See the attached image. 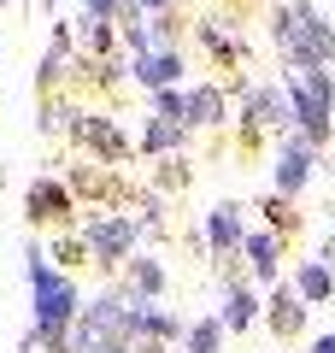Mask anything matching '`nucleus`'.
Masks as SVG:
<instances>
[{
  "label": "nucleus",
  "mask_w": 335,
  "mask_h": 353,
  "mask_svg": "<svg viewBox=\"0 0 335 353\" xmlns=\"http://www.w3.org/2000/svg\"><path fill=\"white\" fill-rule=\"evenodd\" d=\"M241 241H247V224H241V206L236 201H218L206 212V248L218 253V259H236Z\"/></svg>",
  "instance_id": "1a4fd4ad"
},
{
  "label": "nucleus",
  "mask_w": 335,
  "mask_h": 353,
  "mask_svg": "<svg viewBox=\"0 0 335 353\" xmlns=\"http://www.w3.org/2000/svg\"><path fill=\"white\" fill-rule=\"evenodd\" d=\"M294 294H300V301H329V294H335L329 265H323V259H306V265L294 271Z\"/></svg>",
  "instance_id": "6ab92c4d"
},
{
  "label": "nucleus",
  "mask_w": 335,
  "mask_h": 353,
  "mask_svg": "<svg viewBox=\"0 0 335 353\" xmlns=\"http://www.w3.org/2000/svg\"><path fill=\"white\" fill-rule=\"evenodd\" d=\"M153 118L188 130V88H159V94H153Z\"/></svg>",
  "instance_id": "5701e85b"
},
{
  "label": "nucleus",
  "mask_w": 335,
  "mask_h": 353,
  "mask_svg": "<svg viewBox=\"0 0 335 353\" xmlns=\"http://www.w3.org/2000/svg\"><path fill=\"white\" fill-rule=\"evenodd\" d=\"M312 353H335V336H318V341H312Z\"/></svg>",
  "instance_id": "c85d7f7f"
},
{
  "label": "nucleus",
  "mask_w": 335,
  "mask_h": 353,
  "mask_svg": "<svg viewBox=\"0 0 335 353\" xmlns=\"http://www.w3.org/2000/svg\"><path fill=\"white\" fill-rule=\"evenodd\" d=\"M130 77H136L148 94H159V88H183V53H176V48H153V53H141V59H130Z\"/></svg>",
  "instance_id": "9b49d317"
},
{
  "label": "nucleus",
  "mask_w": 335,
  "mask_h": 353,
  "mask_svg": "<svg viewBox=\"0 0 335 353\" xmlns=\"http://www.w3.org/2000/svg\"><path fill=\"white\" fill-rule=\"evenodd\" d=\"M130 312H136V301H130L118 283H106V289H100L94 301H83V312H77L71 353H130Z\"/></svg>",
  "instance_id": "f03ea898"
},
{
  "label": "nucleus",
  "mask_w": 335,
  "mask_h": 353,
  "mask_svg": "<svg viewBox=\"0 0 335 353\" xmlns=\"http://www.w3.org/2000/svg\"><path fill=\"white\" fill-rule=\"evenodd\" d=\"M71 106H77V101H59V94H48V101H41L36 130H41V136H59V130H65V118H71Z\"/></svg>",
  "instance_id": "b1692460"
},
{
  "label": "nucleus",
  "mask_w": 335,
  "mask_h": 353,
  "mask_svg": "<svg viewBox=\"0 0 335 353\" xmlns=\"http://www.w3.org/2000/svg\"><path fill=\"white\" fill-rule=\"evenodd\" d=\"M71 59H77V36H71V24H53V41H48V53H41V65H36V88H41V101L48 94H59V83L71 77Z\"/></svg>",
  "instance_id": "6e6552de"
},
{
  "label": "nucleus",
  "mask_w": 335,
  "mask_h": 353,
  "mask_svg": "<svg viewBox=\"0 0 335 353\" xmlns=\"http://www.w3.org/2000/svg\"><path fill=\"white\" fill-rule=\"evenodd\" d=\"M24 212H30L36 230H77V224H83V206H77V194L65 189L59 171L36 176V183L24 189Z\"/></svg>",
  "instance_id": "0eeeda50"
},
{
  "label": "nucleus",
  "mask_w": 335,
  "mask_h": 353,
  "mask_svg": "<svg viewBox=\"0 0 335 353\" xmlns=\"http://www.w3.org/2000/svg\"><path fill=\"white\" fill-rule=\"evenodd\" d=\"M71 36H77V59H88V65H100V59L118 53V24H106V18L77 12L71 18Z\"/></svg>",
  "instance_id": "ddd939ff"
},
{
  "label": "nucleus",
  "mask_w": 335,
  "mask_h": 353,
  "mask_svg": "<svg viewBox=\"0 0 335 353\" xmlns=\"http://www.w3.org/2000/svg\"><path fill=\"white\" fill-rule=\"evenodd\" d=\"M112 283H118V289H124L136 306H148V301H159V294H165V265L153 259V253H136V259H130Z\"/></svg>",
  "instance_id": "f8f14e48"
},
{
  "label": "nucleus",
  "mask_w": 335,
  "mask_h": 353,
  "mask_svg": "<svg viewBox=\"0 0 335 353\" xmlns=\"http://www.w3.org/2000/svg\"><path fill=\"white\" fill-rule=\"evenodd\" d=\"M41 6H48V12H53V6H59V0H41Z\"/></svg>",
  "instance_id": "7c9ffc66"
},
{
  "label": "nucleus",
  "mask_w": 335,
  "mask_h": 353,
  "mask_svg": "<svg viewBox=\"0 0 335 353\" xmlns=\"http://www.w3.org/2000/svg\"><path fill=\"white\" fill-rule=\"evenodd\" d=\"M171 189H188V159H165L153 171V194H171Z\"/></svg>",
  "instance_id": "393cba45"
},
{
  "label": "nucleus",
  "mask_w": 335,
  "mask_h": 353,
  "mask_svg": "<svg viewBox=\"0 0 335 353\" xmlns=\"http://www.w3.org/2000/svg\"><path fill=\"white\" fill-rule=\"evenodd\" d=\"M183 353H223V324H218V312H212V318H194V324H188Z\"/></svg>",
  "instance_id": "4be33fe9"
},
{
  "label": "nucleus",
  "mask_w": 335,
  "mask_h": 353,
  "mask_svg": "<svg viewBox=\"0 0 335 353\" xmlns=\"http://www.w3.org/2000/svg\"><path fill=\"white\" fill-rule=\"evenodd\" d=\"M24 277H30V330H36L41 353H71V324L77 312H83V289H77L71 271H59V265L48 259V248H36L30 241L24 248Z\"/></svg>",
  "instance_id": "f257e3e1"
},
{
  "label": "nucleus",
  "mask_w": 335,
  "mask_h": 353,
  "mask_svg": "<svg viewBox=\"0 0 335 353\" xmlns=\"http://www.w3.org/2000/svg\"><path fill=\"white\" fill-rule=\"evenodd\" d=\"M59 176H65V189L77 194V206H83V212H130V201L141 194V189H130V176H124V171L94 165V159L65 165Z\"/></svg>",
  "instance_id": "20e7f679"
},
{
  "label": "nucleus",
  "mask_w": 335,
  "mask_h": 353,
  "mask_svg": "<svg viewBox=\"0 0 335 353\" xmlns=\"http://www.w3.org/2000/svg\"><path fill=\"white\" fill-rule=\"evenodd\" d=\"M241 253H247L253 277H259V283H271V277H276V253H283V241H276V230H247Z\"/></svg>",
  "instance_id": "f3484780"
},
{
  "label": "nucleus",
  "mask_w": 335,
  "mask_h": 353,
  "mask_svg": "<svg viewBox=\"0 0 335 353\" xmlns=\"http://www.w3.org/2000/svg\"><path fill=\"white\" fill-rule=\"evenodd\" d=\"M0 6H6V0H0Z\"/></svg>",
  "instance_id": "2f4dec72"
},
{
  "label": "nucleus",
  "mask_w": 335,
  "mask_h": 353,
  "mask_svg": "<svg viewBox=\"0 0 335 353\" xmlns=\"http://www.w3.org/2000/svg\"><path fill=\"white\" fill-rule=\"evenodd\" d=\"M83 241H88V259L106 271V277H118L130 259H136V248H141V230H136V218L130 212H83Z\"/></svg>",
  "instance_id": "7ed1b4c3"
},
{
  "label": "nucleus",
  "mask_w": 335,
  "mask_h": 353,
  "mask_svg": "<svg viewBox=\"0 0 335 353\" xmlns=\"http://www.w3.org/2000/svg\"><path fill=\"white\" fill-rule=\"evenodd\" d=\"M265 218H271L276 230H288V224H294V212H288V201H283V194H271V201H265Z\"/></svg>",
  "instance_id": "a878e982"
},
{
  "label": "nucleus",
  "mask_w": 335,
  "mask_h": 353,
  "mask_svg": "<svg viewBox=\"0 0 335 353\" xmlns=\"http://www.w3.org/2000/svg\"><path fill=\"white\" fill-rule=\"evenodd\" d=\"M194 36H200V48H206L218 65H236V59H241V41H236V36H223V24H218V18H200V24H194Z\"/></svg>",
  "instance_id": "aec40b11"
},
{
  "label": "nucleus",
  "mask_w": 335,
  "mask_h": 353,
  "mask_svg": "<svg viewBox=\"0 0 335 353\" xmlns=\"http://www.w3.org/2000/svg\"><path fill=\"white\" fill-rule=\"evenodd\" d=\"M65 136H71L83 153H94V165H112V171L136 159V141H130V130L118 124V118L83 112V106H71V118H65Z\"/></svg>",
  "instance_id": "423d86ee"
},
{
  "label": "nucleus",
  "mask_w": 335,
  "mask_h": 353,
  "mask_svg": "<svg viewBox=\"0 0 335 353\" xmlns=\"http://www.w3.org/2000/svg\"><path fill=\"white\" fill-rule=\"evenodd\" d=\"M223 118H230V101H223V88H218V83L188 88V130H218Z\"/></svg>",
  "instance_id": "2eb2a0df"
},
{
  "label": "nucleus",
  "mask_w": 335,
  "mask_h": 353,
  "mask_svg": "<svg viewBox=\"0 0 335 353\" xmlns=\"http://www.w3.org/2000/svg\"><path fill=\"white\" fill-rule=\"evenodd\" d=\"M253 318H259V294H253L247 283H223V306H218L223 336H230V330H253Z\"/></svg>",
  "instance_id": "4468645a"
},
{
  "label": "nucleus",
  "mask_w": 335,
  "mask_h": 353,
  "mask_svg": "<svg viewBox=\"0 0 335 353\" xmlns=\"http://www.w3.org/2000/svg\"><path fill=\"white\" fill-rule=\"evenodd\" d=\"M300 324H306L300 294H294V289H276V294H271V330H276V336H300Z\"/></svg>",
  "instance_id": "412c9836"
},
{
  "label": "nucleus",
  "mask_w": 335,
  "mask_h": 353,
  "mask_svg": "<svg viewBox=\"0 0 335 353\" xmlns=\"http://www.w3.org/2000/svg\"><path fill=\"white\" fill-rule=\"evenodd\" d=\"M183 148H188V130L165 124V118H148L141 136H136V153H153V159H159V153H183Z\"/></svg>",
  "instance_id": "dca6fc26"
},
{
  "label": "nucleus",
  "mask_w": 335,
  "mask_h": 353,
  "mask_svg": "<svg viewBox=\"0 0 335 353\" xmlns=\"http://www.w3.org/2000/svg\"><path fill=\"white\" fill-rule=\"evenodd\" d=\"M312 165H318V148H312L306 136H288L283 141V159H276V194H300L312 183Z\"/></svg>",
  "instance_id": "9d476101"
},
{
  "label": "nucleus",
  "mask_w": 335,
  "mask_h": 353,
  "mask_svg": "<svg viewBox=\"0 0 335 353\" xmlns=\"http://www.w3.org/2000/svg\"><path fill=\"white\" fill-rule=\"evenodd\" d=\"M323 265H335V236H329V241H323Z\"/></svg>",
  "instance_id": "c756f323"
},
{
  "label": "nucleus",
  "mask_w": 335,
  "mask_h": 353,
  "mask_svg": "<svg viewBox=\"0 0 335 353\" xmlns=\"http://www.w3.org/2000/svg\"><path fill=\"white\" fill-rule=\"evenodd\" d=\"M288 106H294L300 118V136L312 141V148H323L329 141V118H335V77L323 71H294L288 77Z\"/></svg>",
  "instance_id": "39448f33"
},
{
  "label": "nucleus",
  "mask_w": 335,
  "mask_h": 353,
  "mask_svg": "<svg viewBox=\"0 0 335 353\" xmlns=\"http://www.w3.org/2000/svg\"><path fill=\"white\" fill-rule=\"evenodd\" d=\"M48 259L59 265V271L94 265V259H88V241H83V230H53V241H48Z\"/></svg>",
  "instance_id": "a211bd4d"
},
{
  "label": "nucleus",
  "mask_w": 335,
  "mask_h": 353,
  "mask_svg": "<svg viewBox=\"0 0 335 353\" xmlns=\"http://www.w3.org/2000/svg\"><path fill=\"white\" fill-rule=\"evenodd\" d=\"M18 353H41V341H36V330H24V341H18Z\"/></svg>",
  "instance_id": "cd10ccee"
},
{
  "label": "nucleus",
  "mask_w": 335,
  "mask_h": 353,
  "mask_svg": "<svg viewBox=\"0 0 335 353\" xmlns=\"http://www.w3.org/2000/svg\"><path fill=\"white\" fill-rule=\"evenodd\" d=\"M141 6V18H165V12H176V0H136Z\"/></svg>",
  "instance_id": "bb28decb"
}]
</instances>
